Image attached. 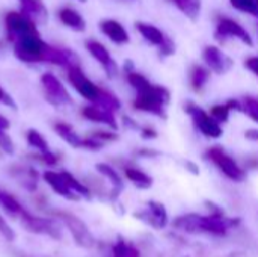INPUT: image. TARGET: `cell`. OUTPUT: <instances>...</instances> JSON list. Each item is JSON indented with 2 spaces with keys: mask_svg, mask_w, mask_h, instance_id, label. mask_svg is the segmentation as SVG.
<instances>
[{
  "mask_svg": "<svg viewBox=\"0 0 258 257\" xmlns=\"http://www.w3.org/2000/svg\"><path fill=\"white\" fill-rule=\"evenodd\" d=\"M125 76L130 86L136 91L133 108L136 111L166 120V105L171 100V92L165 86L150 82L144 74L135 71L133 68L127 70Z\"/></svg>",
  "mask_w": 258,
  "mask_h": 257,
  "instance_id": "1",
  "label": "cell"
},
{
  "mask_svg": "<svg viewBox=\"0 0 258 257\" xmlns=\"http://www.w3.org/2000/svg\"><path fill=\"white\" fill-rule=\"evenodd\" d=\"M14 42V55L17 59L26 64H41L47 62V52L50 44H47L41 33L38 35H26L17 38Z\"/></svg>",
  "mask_w": 258,
  "mask_h": 257,
  "instance_id": "2",
  "label": "cell"
},
{
  "mask_svg": "<svg viewBox=\"0 0 258 257\" xmlns=\"http://www.w3.org/2000/svg\"><path fill=\"white\" fill-rule=\"evenodd\" d=\"M184 111L187 112V115L192 118L194 121V126L197 127V130L204 135L206 138H210V139H218L224 135V129L221 126V123H218L212 115L210 112L204 111L201 106L189 101L186 103L184 106Z\"/></svg>",
  "mask_w": 258,
  "mask_h": 257,
  "instance_id": "3",
  "label": "cell"
},
{
  "mask_svg": "<svg viewBox=\"0 0 258 257\" xmlns=\"http://www.w3.org/2000/svg\"><path fill=\"white\" fill-rule=\"evenodd\" d=\"M41 86L44 89L45 100L50 105H53L56 108H65V106L73 105V98H71L68 89L53 73H44L41 76Z\"/></svg>",
  "mask_w": 258,
  "mask_h": 257,
  "instance_id": "4",
  "label": "cell"
},
{
  "mask_svg": "<svg viewBox=\"0 0 258 257\" xmlns=\"http://www.w3.org/2000/svg\"><path fill=\"white\" fill-rule=\"evenodd\" d=\"M68 70V82L71 83V86L74 88V91L82 95L85 100H88L89 103H97L101 88L98 85H95L80 68V65H71L67 68Z\"/></svg>",
  "mask_w": 258,
  "mask_h": 257,
  "instance_id": "5",
  "label": "cell"
},
{
  "mask_svg": "<svg viewBox=\"0 0 258 257\" xmlns=\"http://www.w3.org/2000/svg\"><path fill=\"white\" fill-rule=\"evenodd\" d=\"M36 26L38 24L21 11H11L5 15V27L9 36V41H15L17 38L26 36V35H38L39 30Z\"/></svg>",
  "mask_w": 258,
  "mask_h": 257,
  "instance_id": "6",
  "label": "cell"
},
{
  "mask_svg": "<svg viewBox=\"0 0 258 257\" xmlns=\"http://www.w3.org/2000/svg\"><path fill=\"white\" fill-rule=\"evenodd\" d=\"M215 36L219 41H225V39H239L240 42L252 47L254 45V39L251 36V33L236 20L228 18V17H219L216 21V30H215Z\"/></svg>",
  "mask_w": 258,
  "mask_h": 257,
  "instance_id": "7",
  "label": "cell"
},
{
  "mask_svg": "<svg viewBox=\"0 0 258 257\" xmlns=\"http://www.w3.org/2000/svg\"><path fill=\"white\" fill-rule=\"evenodd\" d=\"M85 47H86L88 53H89L101 67H103V70L106 71V74H107L110 79L116 77V74H118V71H119L118 64H116V61L112 58L110 52L106 48L104 44H101V42L97 41V39H86Z\"/></svg>",
  "mask_w": 258,
  "mask_h": 257,
  "instance_id": "8",
  "label": "cell"
},
{
  "mask_svg": "<svg viewBox=\"0 0 258 257\" xmlns=\"http://www.w3.org/2000/svg\"><path fill=\"white\" fill-rule=\"evenodd\" d=\"M207 158L224 173L227 174L230 179H234V180H240L243 177V171L239 168V165L236 164V161L228 155L225 153L221 147H212L207 150Z\"/></svg>",
  "mask_w": 258,
  "mask_h": 257,
  "instance_id": "9",
  "label": "cell"
},
{
  "mask_svg": "<svg viewBox=\"0 0 258 257\" xmlns=\"http://www.w3.org/2000/svg\"><path fill=\"white\" fill-rule=\"evenodd\" d=\"M203 59L215 74H225L233 67V59L216 45H206L203 50Z\"/></svg>",
  "mask_w": 258,
  "mask_h": 257,
  "instance_id": "10",
  "label": "cell"
},
{
  "mask_svg": "<svg viewBox=\"0 0 258 257\" xmlns=\"http://www.w3.org/2000/svg\"><path fill=\"white\" fill-rule=\"evenodd\" d=\"M82 117L88 121H92V123H98V124H104L113 130L118 129V121H116V117H115V112L100 106V105H95V103H91L88 106H85L82 109Z\"/></svg>",
  "mask_w": 258,
  "mask_h": 257,
  "instance_id": "11",
  "label": "cell"
},
{
  "mask_svg": "<svg viewBox=\"0 0 258 257\" xmlns=\"http://www.w3.org/2000/svg\"><path fill=\"white\" fill-rule=\"evenodd\" d=\"M100 30L104 36H107L113 44L118 45H124L130 42V35L127 32V29L122 26V23H119L118 20L113 18H106L103 21H100Z\"/></svg>",
  "mask_w": 258,
  "mask_h": 257,
  "instance_id": "12",
  "label": "cell"
},
{
  "mask_svg": "<svg viewBox=\"0 0 258 257\" xmlns=\"http://www.w3.org/2000/svg\"><path fill=\"white\" fill-rule=\"evenodd\" d=\"M20 11L32 18L36 24H44L48 20V9L42 0H18Z\"/></svg>",
  "mask_w": 258,
  "mask_h": 257,
  "instance_id": "13",
  "label": "cell"
},
{
  "mask_svg": "<svg viewBox=\"0 0 258 257\" xmlns=\"http://www.w3.org/2000/svg\"><path fill=\"white\" fill-rule=\"evenodd\" d=\"M57 17L63 26H67L68 29H71L74 32H83L86 29L85 18L82 17V14L77 9H74L71 6H63L62 9H59Z\"/></svg>",
  "mask_w": 258,
  "mask_h": 257,
  "instance_id": "14",
  "label": "cell"
},
{
  "mask_svg": "<svg viewBox=\"0 0 258 257\" xmlns=\"http://www.w3.org/2000/svg\"><path fill=\"white\" fill-rule=\"evenodd\" d=\"M136 30L141 33V36L150 44V45H154V47H160L163 45V42L168 39V36L154 24L151 23H145V21H138L136 24Z\"/></svg>",
  "mask_w": 258,
  "mask_h": 257,
  "instance_id": "15",
  "label": "cell"
},
{
  "mask_svg": "<svg viewBox=\"0 0 258 257\" xmlns=\"http://www.w3.org/2000/svg\"><path fill=\"white\" fill-rule=\"evenodd\" d=\"M53 129L59 135V138H62L71 147H83V138L80 135H77V132L73 129L71 124H68L65 121H57V123H54Z\"/></svg>",
  "mask_w": 258,
  "mask_h": 257,
  "instance_id": "16",
  "label": "cell"
},
{
  "mask_svg": "<svg viewBox=\"0 0 258 257\" xmlns=\"http://www.w3.org/2000/svg\"><path fill=\"white\" fill-rule=\"evenodd\" d=\"M210 68L206 65H194L192 70H190V74H189V82H190V86L195 92H201L204 89V86L209 83L210 80Z\"/></svg>",
  "mask_w": 258,
  "mask_h": 257,
  "instance_id": "17",
  "label": "cell"
},
{
  "mask_svg": "<svg viewBox=\"0 0 258 257\" xmlns=\"http://www.w3.org/2000/svg\"><path fill=\"white\" fill-rule=\"evenodd\" d=\"M187 18L195 21L201 14V0H171Z\"/></svg>",
  "mask_w": 258,
  "mask_h": 257,
  "instance_id": "18",
  "label": "cell"
},
{
  "mask_svg": "<svg viewBox=\"0 0 258 257\" xmlns=\"http://www.w3.org/2000/svg\"><path fill=\"white\" fill-rule=\"evenodd\" d=\"M26 141H27V144H29L30 147L36 148V150L41 151V153L50 151V150H48V142H47V139H45L44 135H42L39 130H36V129H29V130L26 132Z\"/></svg>",
  "mask_w": 258,
  "mask_h": 257,
  "instance_id": "19",
  "label": "cell"
},
{
  "mask_svg": "<svg viewBox=\"0 0 258 257\" xmlns=\"http://www.w3.org/2000/svg\"><path fill=\"white\" fill-rule=\"evenodd\" d=\"M95 105H100V106H103V108H106V109H109V111H112V112H116V111L121 109V101H119V98H118L113 92H110V91H107V89H103V88H101L100 97H98V100H97Z\"/></svg>",
  "mask_w": 258,
  "mask_h": 257,
  "instance_id": "20",
  "label": "cell"
},
{
  "mask_svg": "<svg viewBox=\"0 0 258 257\" xmlns=\"http://www.w3.org/2000/svg\"><path fill=\"white\" fill-rule=\"evenodd\" d=\"M240 103H242V112L258 123V97L246 95L240 100Z\"/></svg>",
  "mask_w": 258,
  "mask_h": 257,
  "instance_id": "21",
  "label": "cell"
},
{
  "mask_svg": "<svg viewBox=\"0 0 258 257\" xmlns=\"http://www.w3.org/2000/svg\"><path fill=\"white\" fill-rule=\"evenodd\" d=\"M231 6L240 12L251 14L258 17V2L257 0H230Z\"/></svg>",
  "mask_w": 258,
  "mask_h": 257,
  "instance_id": "22",
  "label": "cell"
},
{
  "mask_svg": "<svg viewBox=\"0 0 258 257\" xmlns=\"http://www.w3.org/2000/svg\"><path fill=\"white\" fill-rule=\"evenodd\" d=\"M233 109L230 108L228 103H224V105H215L212 109H210V115L218 121V123H227L230 120V115H231Z\"/></svg>",
  "mask_w": 258,
  "mask_h": 257,
  "instance_id": "23",
  "label": "cell"
},
{
  "mask_svg": "<svg viewBox=\"0 0 258 257\" xmlns=\"http://www.w3.org/2000/svg\"><path fill=\"white\" fill-rule=\"evenodd\" d=\"M0 148L9 155L14 151V142H12L11 136L8 135V130H3V129H0Z\"/></svg>",
  "mask_w": 258,
  "mask_h": 257,
  "instance_id": "24",
  "label": "cell"
},
{
  "mask_svg": "<svg viewBox=\"0 0 258 257\" xmlns=\"http://www.w3.org/2000/svg\"><path fill=\"white\" fill-rule=\"evenodd\" d=\"M174 53H175V44H174V41L168 36V39L163 42V45L159 47V56H160L162 59H165V58L172 56Z\"/></svg>",
  "mask_w": 258,
  "mask_h": 257,
  "instance_id": "25",
  "label": "cell"
},
{
  "mask_svg": "<svg viewBox=\"0 0 258 257\" xmlns=\"http://www.w3.org/2000/svg\"><path fill=\"white\" fill-rule=\"evenodd\" d=\"M92 138L98 139L100 142H110V141H116L119 139V135H116L115 132H104V130H98V132H92L91 133Z\"/></svg>",
  "mask_w": 258,
  "mask_h": 257,
  "instance_id": "26",
  "label": "cell"
},
{
  "mask_svg": "<svg viewBox=\"0 0 258 257\" xmlns=\"http://www.w3.org/2000/svg\"><path fill=\"white\" fill-rule=\"evenodd\" d=\"M127 176H128L132 180L138 182V183H145V182H148V180H150V179H148L142 171H139V170H133V168L127 170Z\"/></svg>",
  "mask_w": 258,
  "mask_h": 257,
  "instance_id": "27",
  "label": "cell"
},
{
  "mask_svg": "<svg viewBox=\"0 0 258 257\" xmlns=\"http://www.w3.org/2000/svg\"><path fill=\"white\" fill-rule=\"evenodd\" d=\"M0 103L3 105V106H6V108H11V109H17V105H15V101H14V98L0 86Z\"/></svg>",
  "mask_w": 258,
  "mask_h": 257,
  "instance_id": "28",
  "label": "cell"
},
{
  "mask_svg": "<svg viewBox=\"0 0 258 257\" xmlns=\"http://www.w3.org/2000/svg\"><path fill=\"white\" fill-rule=\"evenodd\" d=\"M245 68L249 70L258 79V56H251L245 61Z\"/></svg>",
  "mask_w": 258,
  "mask_h": 257,
  "instance_id": "29",
  "label": "cell"
},
{
  "mask_svg": "<svg viewBox=\"0 0 258 257\" xmlns=\"http://www.w3.org/2000/svg\"><path fill=\"white\" fill-rule=\"evenodd\" d=\"M139 132H141L142 139H156V138H157V132H156V129H153V127H150V126L141 127V129H139Z\"/></svg>",
  "mask_w": 258,
  "mask_h": 257,
  "instance_id": "30",
  "label": "cell"
},
{
  "mask_svg": "<svg viewBox=\"0 0 258 257\" xmlns=\"http://www.w3.org/2000/svg\"><path fill=\"white\" fill-rule=\"evenodd\" d=\"M122 121H124V126H125L127 129H132V130H139V129H141V127H139V124H138L135 120L128 118V117H124V118H122Z\"/></svg>",
  "mask_w": 258,
  "mask_h": 257,
  "instance_id": "31",
  "label": "cell"
},
{
  "mask_svg": "<svg viewBox=\"0 0 258 257\" xmlns=\"http://www.w3.org/2000/svg\"><path fill=\"white\" fill-rule=\"evenodd\" d=\"M245 138L248 141L258 142V129H248V130H245Z\"/></svg>",
  "mask_w": 258,
  "mask_h": 257,
  "instance_id": "32",
  "label": "cell"
},
{
  "mask_svg": "<svg viewBox=\"0 0 258 257\" xmlns=\"http://www.w3.org/2000/svg\"><path fill=\"white\" fill-rule=\"evenodd\" d=\"M11 127V123H9V120L5 117V115H2L0 114V129H3V130H8Z\"/></svg>",
  "mask_w": 258,
  "mask_h": 257,
  "instance_id": "33",
  "label": "cell"
},
{
  "mask_svg": "<svg viewBox=\"0 0 258 257\" xmlns=\"http://www.w3.org/2000/svg\"><path fill=\"white\" fill-rule=\"evenodd\" d=\"M79 2H83V3H85V2H86V0H79Z\"/></svg>",
  "mask_w": 258,
  "mask_h": 257,
  "instance_id": "34",
  "label": "cell"
},
{
  "mask_svg": "<svg viewBox=\"0 0 258 257\" xmlns=\"http://www.w3.org/2000/svg\"><path fill=\"white\" fill-rule=\"evenodd\" d=\"M257 2H258V0H257Z\"/></svg>",
  "mask_w": 258,
  "mask_h": 257,
  "instance_id": "35",
  "label": "cell"
}]
</instances>
